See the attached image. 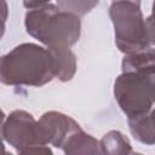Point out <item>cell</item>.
<instances>
[{"label":"cell","mask_w":155,"mask_h":155,"mask_svg":"<svg viewBox=\"0 0 155 155\" xmlns=\"http://www.w3.org/2000/svg\"><path fill=\"white\" fill-rule=\"evenodd\" d=\"M23 6L28 10L24 17L27 33L47 48H70L79 41L80 17L48 1H24Z\"/></svg>","instance_id":"obj_1"},{"label":"cell","mask_w":155,"mask_h":155,"mask_svg":"<svg viewBox=\"0 0 155 155\" xmlns=\"http://www.w3.org/2000/svg\"><path fill=\"white\" fill-rule=\"evenodd\" d=\"M54 79L53 58L47 47L23 42L0 59V80L7 86L41 87Z\"/></svg>","instance_id":"obj_2"},{"label":"cell","mask_w":155,"mask_h":155,"mask_svg":"<svg viewBox=\"0 0 155 155\" xmlns=\"http://www.w3.org/2000/svg\"><path fill=\"white\" fill-rule=\"evenodd\" d=\"M109 16L114 25L115 45L120 52L131 54L150 46L139 1H113Z\"/></svg>","instance_id":"obj_3"},{"label":"cell","mask_w":155,"mask_h":155,"mask_svg":"<svg viewBox=\"0 0 155 155\" xmlns=\"http://www.w3.org/2000/svg\"><path fill=\"white\" fill-rule=\"evenodd\" d=\"M149 78L133 73H121L115 79L114 97L127 119L150 113L154 103Z\"/></svg>","instance_id":"obj_4"},{"label":"cell","mask_w":155,"mask_h":155,"mask_svg":"<svg viewBox=\"0 0 155 155\" xmlns=\"http://www.w3.org/2000/svg\"><path fill=\"white\" fill-rule=\"evenodd\" d=\"M1 136L2 139L17 151L30 145L41 144L38 120H35L30 113L21 109H16L4 117Z\"/></svg>","instance_id":"obj_5"},{"label":"cell","mask_w":155,"mask_h":155,"mask_svg":"<svg viewBox=\"0 0 155 155\" xmlns=\"http://www.w3.org/2000/svg\"><path fill=\"white\" fill-rule=\"evenodd\" d=\"M41 144L62 149L70 136L79 132L81 126L69 115L51 110L44 113L38 120Z\"/></svg>","instance_id":"obj_6"},{"label":"cell","mask_w":155,"mask_h":155,"mask_svg":"<svg viewBox=\"0 0 155 155\" xmlns=\"http://www.w3.org/2000/svg\"><path fill=\"white\" fill-rule=\"evenodd\" d=\"M122 73L150 76L155 74V47H147L136 53L125 54L121 63Z\"/></svg>","instance_id":"obj_7"},{"label":"cell","mask_w":155,"mask_h":155,"mask_svg":"<svg viewBox=\"0 0 155 155\" xmlns=\"http://www.w3.org/2000/svg\"><path fill=\"white\" fill-rule=\"evenodd\" d=\"M62 150L64 155H104L101 140L86 133L84 130L70 136Z\"/></svg>","instance_id":"obj_8"},{"label":"cell","mask_w":155,"mask_h":155,"mask_svg":"<svg viewBox=\"0 0 155 155\" xmlns=\"http://www.w3.org/2000/svg\"><path fill=\"white\" fill-rule=\"evenodd\" d=\"M53 58L54 78L62 82L70 81L78 69V62L75 53L67 47L48 48Z\"/></svg>","instance_id":"obj_9"},{"label":"cell","mask_w":155,"mask_h":155,"mask_svg":"<svg viewBox=\"0 0 155 155\" xmlns=\"http://www.w3.org/2000/svg\"><path fill=\"white\" fill-rule=\"evenodd\" d=\"M101 145L104 155H131L133 151L130 139L117 130L107 132L101 139Z\"/></svg>","instance_id":"obj_10"},{"label":"cell","mask_w":155,"mask_h":155,"mask_svg":"<svg viewBox=\"0 0 155 155\" xmlns=\"http://www.w3.org/2000/svg\"><path fill=\"white\" fill-rule=\"evenodd\" d=\"M62 10L68 11L78 17L86 15L93 7H96L99 2L98 1H57L56 2Z\"/></svg>","instance_id":"obj_11"},{"label":"cell","mask_w":155,"mask_h":155,"mask_svg":"<svg viewBox=\"0 0 155 155\" xmlns=\"http://www.w3.org/2000/svg\"><path fill=\"white\" fill-rule=\"evenodd\" d=\"M18 155H53L51 148L44 144H35L18 151Z\"/></svg>","instance_id":"obj_12"},{"label":"cell","mask_w":155,"mask_h":155,"mask_svg":"<svg viewBox=\"0 0 155 155\" xmlns=\"http://www.w3.org/2000/svg\"><path fill=\"white\" fill-rule=\"evenodd\" d=\"M145 23H147L149 42L150 45H155V1L153 2L151 6V13L145 18Z\"/></svg>","instance_id":"obj_13"},{"label":"cell","mask_w":155,"mask_h":155,"mask_svg":"<svg viewBox=\"0 0 155 155\" xmlns=\"http://www.w3.org/2000/svg\"><path fill=\"white\" fill-rule=\"evenodd\" d=\"M148 120H149V125L151 127L153 136L155 138V109H151L150 113H148Z\"/></svg>","instance_id":"obj_14"},{"label":"cell","mask_w":155,"mask_h":155,"mask_svg":"<svg viewBox=\"0 0 155 155\" xmlns=\"http://www.w3.org/2000/svg\"><path fill=\"white\" fill-rule=\"evenodd\" d=\"M149 82H150V94H151V99H153V103H155V74L150 75Z\"/></svg>","instance_id":"obj_15"},{"label":"cell","mask_w":155,"mask_h":155,"mask_svg":"<svg viewBox=\"0 0 155 155\" xmlns=\"http://www.w3.org/2000/svg\"><path fill=\"white\" fill-rule=\"evenodd\" d=\"M131 155H143V154H142V153H137V151H132Z\"/></svg>","instance_id":"obj_16"},{"label":"cell","mask_w":155,"mask_h":155,"mask_svg":"<svg viewBox=\"0 0 155 155\" xmlns=\"http://www.w3.org/2000/svg\"><path fill=\"white\" fill-rule=\"evenodd\" d=\"M2 155H13V154H11V153H8V151L4 150V154H2Z\"/></svg>","instance_id":"obj_17"}]
</instances>
